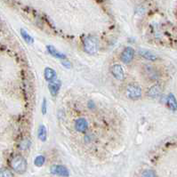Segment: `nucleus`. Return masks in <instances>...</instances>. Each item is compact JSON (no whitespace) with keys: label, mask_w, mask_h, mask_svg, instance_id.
Here are the masks:
<instances>
[{"label":"nucleus","mask_w":177,"mask_h":177,"mask_svg":"<svg viewBox=\"0 0 177 177\" xmlns=\"http://www.w3.org/2000/svg\"><path fill=\"white\" fill-rule=\"evenodd\" d=\"M50 170H51L52 174L60 175V176L68 177L69 175L68 169L65 166L61 165H53Z\"/></svg>","instance_id":"6"},{"label":"nucleus","mask_w":177,"mask_h":177,"mask_svg":"<svg viewBox=\"0 0 177 177\" xmlns=\"http://www.w3.org/2000/svg\"><path fill=\"white\" fill-rule=\"evenodd\" d=\"M0 177H14L12 172L8 169H1L0 170Z\"/></svg>","instance_id":"19"},{"label":"nucleus","mask_w":177,"mask_h":177,"mask_svg":"<svg viewBox=\"0 0 177 177\" xmlns=\"http://www.w3.org/2000/svg\"><path fill=\"white\" fill-rule=\"evenodd\" d=\"M38 139L41 140L42 142H45L46 138H47V131L46 128L44 125H40V126L38 127Z\"/></svg>","instance_id":"14"},{"label":"nucleus","mask_w":177,"mask_h":177,"mask_svg":"<svg viewBox=\"0 0 177 177\" xmlns=\"http://www.w3.org/2000/svg\"><path fill=\"white\" fill-rule=\"evenodd\" d=\"M110 71L112 73V75L114 76L115 78H117L118 80H123L125 78V74H124V70H123L122 66L120 64H114L111 66Z\"/></svg>","instance_id":"7"},{"label":"nucleus","mask_w":177,"mask_h":177,"mask_svg":"<svg viewBox=\"0 0 177 177\" xmlns=\"http://www.w3.org/2000/svg\"><path fill=\"white\" fill-rule=\"evenodd\" d=\"M126 96L131 100H138L142 96V88L136 83H131L126 87Z\"/></svg>","instance_id":"3"},{"label":"nucleus","mask_w":177,"mask_h":177,"mask_svg":"<svg viewBox=\"0 0 177 177\" xmlns=\"http://www.w3.org/2000/svg\"><path fill=\"white\" fill-rule=\"evenodd\" d=\"M139 54L142 55L143 58H145L146 60H148V61H156L157 59H158V57H157V55H154L153 53H151L150 51H148V50H143V49H141L140 51H139Z\"/></svg>","instance_id":"13"},{"label":"nucleus","mask_w":177,"mask_h":177,"mask_svg":"<svg viewBox=\"0 0 177 177\" xmlns=\"http://www.w3.org/2000/svg\"><path fill=\"white\" fill-rule=\"evenodd\" d=\"M134 56H135V50L132 47L128 46V47H125L123 50L120 59L124 63L128 64L132 62V60L134 59Z\"/></svg>","instance_id":"5"},{"label":"nucleus","mask_w":177,"mask_h":177,"mask_svg":"<svg viewBox=\"0 0 177 177\" xmlns=\"http://www.w3.org/2000/svg\"><path fill=\"white\" fill-rule=\"evenodd\" d=\"M21 34H22V36L23 39L26 41L27 43H28V44H31V43H33L34 39L32 38V37H31V36H30V35L28 33L25 29H21Z\"/></svg>","instance_id":"16"},{"label":"nucleus","mask_w":177,"mask_h":177,"mask_svg":"<svg viewBox=\"0 0 177 177\" xmlns=\"http://www.w3.org/2000/svg\"><path fill=\"white\" fill-rule=\"evenodd\" d=\"M167 104L169 106V108L175 111L177 109V101L174 95H169L167 97Z\"/></svg>","instance_id":"15"},{"label":"nucleus","mask_w":177,"mask_h":177,"mask_svg":"<svg viewBox=\"0 0 177 177\" xmlns=\"http://www.w3.org/2000/svg\"><path fill=\"white\" fill-rule=\"evenodd\" d=\"M10 165L16 173L23 174L27 169V161L22 156L17 155V156H14L11 159Z\"/></svg>","instance_id":"1"},{"label":"nucleus","mask_w":177,"mask_h":177,"mask_svg":"<svg viewBox=\"0 0 177 177\" xmlns=\"http://www.w3.org/2000/svg\"><path fill=\"white\" fill-rule=\"evenodd\" d=\"M46 49H47V51L49 52L50 55L55 56V57L58 58V59H61V60L66 59V55H64L63 54L60 53L58 50H56L55 47L52 46V45H47V46H46Z\"/></svg>","instance_id":"12"},{"label":"nucleus","mask_w":177,"mask_h":177,"mask_svg":"<svg viewBox=\"0 0 177 177\" xmlns=\"http://www.w3.org/2000/svg\"><path fill=\"white\" fill-rule=\"evenodd\" d=\"M61 86H62V83L60 80H54V81L50 82L48 85V87H49V91L51 95L53 96L57 95Z\"/></svg>","instance_id":"9"},{"label":"nucleus","mask_w":177,"mask_h":177,"mask_svg":"<svg viewBox=\"0 0 177 177\" xmlns=\"http://www.w3.org/2000/svg\"><path fill=\"white\" fill-rule=\"evenodd\" d=\"M45 157L44 156H38L36 159H35V161H34V163L35 165H37V166H42L44 163H45Z\"/></svg>","instance_id":"17"},{"label":"nucleus","mask_w":177,"mask_h":177,"mask_svg":"<svg viewBox=\"0 0 177 177\" xmlns=\"http://www.w3.org/2000/svg\"><path fill=\"white\" fill-rule=\"evenodd\" d=\"M29 146H30V142H29L28 139L22 140V141L21 142V143H20V149L22 150H27Z\"/></svg>","instance_id":"18"},{"label":"nucleus","mask_w":177,"mask_h":177,"mask_svg":"<svg viewBox=\"0 0 177 177\" xmlns=\"http://www.w3.org/2000/svg\"><path fill=\"white\" fill-rule=\"evenodd\" d=\"M161 94V87L159 85H154L153 86H151L148 92V95L150 98H157L158 96Z\"/></svg>","instance_id":"11"},{"label":"nucleus","mask_w":177,"mask_h":177,"mask_svg":"<svg viewBox=\"0 0 177 177\" xmlns=\"http://www.w3.org/2000/svg\"><path fill=\"white\" fill-rule=\"evenodd\" d=\"M62 64H63L65 67H67L68 68L71 67V65H70V63H69L68 62H62Z\"/></svg>","instance_id":"22"},{"label":"nucleus","mask_w":177,"mask_h":177,"mask_svg":"<svg viewBox=\"0 0 177 177\" xmlns=\"http://www.w3.org/2000/svg\"><path fill=\"white\" fill-rule=\"evenodd\" d=\"M143 74L146 78L150 80H157L159 78V71L150 65H144L143 66Z\"/></svg>","instance_id":"4"},{"label":"nucleus","mask_w":177,"mask_h":177,"mask_svg":"<svg viewBox=\"0 0 177 177\" xmlns=\"http://www.w3.org/2000/svg\"><path fill=\"white\" fill-rule=\"evenodd\" d=\"M44 75H45V80L48 82L54 81L56 78V72H55V70H54L52 68H49V67L45 68Z\"/></svg>","instance_id":"10"},{"label":"nucleus","mask_w":177,"mask_h":177,"mask_svg":"<svg viewBox=\"0 0 177 177\" xmlns=\"http://www.w3.org/2000/svg\"><path fill=\"white\" fill-rule=\"evenodd\" d=\"M88 127V123L87 121L83 119V118H80V119H78L75 122V128L78 132H80V133H84L86 131Z\"/></svg>","instance_id":"8"},{"label":"nucleus","mask_w":177,"mask_h":177,"mask_svg":"<svg viewBox=\"0 0 177 177\" xmlns=\"http://www.w3.org/2000/svg\"><path fill=\"white\" fill-rule=\"evenodd\" d=\"M47 110V107H46V100L44 99L43 100V103H42V112L43 114H45Z\"/></svg>","instance_id":"21"},{"label":"nucleus","mask_w":177,"mask_h":177,"mask_svg":"<svg viewBox=\"0 0 177 177\" xmlns=\"http://www.w3.org/2000/svg\"><path fill=\"white\" fill-rule=\"evenodd\" d=\"M85 51L89 55H95L99 49V41L95 37L89 36L83 41Z\"/></svg>","instance_id":"2"},{"label":"nucleus","mask_w":177,"mask_h":177,"mask_svg":"<svg viewBox=\"0 0 177 177\" xmlns=\"http://www.w3.org/2000/svg\"><path fill=\"white\" fill-rule=\"evenodd\" d=\"M142 177H156V174L152 170H145L142 173Z\"/></svg>","instance_id":"20"}]
</instances>
